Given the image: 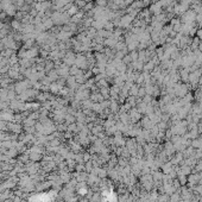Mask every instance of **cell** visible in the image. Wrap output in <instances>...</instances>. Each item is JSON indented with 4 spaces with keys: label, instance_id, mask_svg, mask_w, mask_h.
<instances>
[{
    "label": "cell",
    "instance_id": "cell-1",
    "mask_svg": "<svg viewBox=\"0 0 202 202\" xmlns=\"http://www.w3.org/2000/svg\"><path fill=\"white\" fill-rule=\"evenodd\" d=\"M195 20H196V12L194 10H188L187 12H184L182 14L183 24H186V23H195Z\"/></svg>",
    "mask_w": 202,
    "mask_h": 202
},
{
    "label": "cell",
    "instance_id": "cell-2",
    "mask_svg": "<svg viewBox=\"0 0 202 202\" xmlns=\"http://www.w3.org/2000/svg\"><path fill=\"white\" fill-rule=\"evenodd\" d=\"M133 20V15H131V14H128V15H125V17H122L121 19H120V24H121V26H128L131 24V22Z\"/></svg>",
    "mask_w": 202,
    "mask_h": 202
},
{
    "label": "cell",
    "instance_id": "cell-3",
    "mask_svg": "<svg viewBox=\"0 0 202 202\" xmlns=\"http://www.w3.org/2000/svg\"><path fill=\"white\" fill-rule=\"evenodd\" d=\"M160 10H162V3H157V4H153L151 7H150V11L152 13H155V15H158L160 14Z\"/></svg>",
    "mask_w": 202,
    "mask_h": 202
},
{
    "label": "cell",
    "instance_id": "cell-4",
    "mask_svg": "<svg viewBox=\"0 0 202 202\" xmlns=\"http://www.w3.org/2000/svg\"><path fill=\"white\" fill-rule=\"evenodd\" d=\"M106 3H107L106 0H98V4H99V5H101V6H105V5H106Z\"/></svg>",
    "mask_w": 202,
    "mask_h": 202
},
{
    "label": "cell",
    "instance_id": "cell-5",
    "mask_svg": "<svg viewBox=\"0 0 202 202\" xmlns=\"http://www.w3.org/2000/svg\"><path fill=\"white\" fill-rule=\"evenodd\" d=\"M200 111H202V102H201V105H200Z\"/></svg>",
    "mask_w": 202,
    "mask_h": 202
}]
</instances>
